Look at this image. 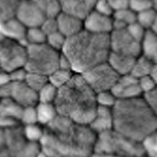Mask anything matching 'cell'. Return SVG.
<instances>
[{
  "label": "cell",
  "mask_w": 157,
  "mask_h": 157,
  "mask_svg": "<svg viewBox=\"0 0 157 157\" xmlns=\"http://www.w3.org/2000/svg\"><path fill=\"white\" fill-rule=\"evenodd\" d=\"M152 0H129V7L136 13L152 8Z\"/></svg>",
  "instance_id": "obj_41"
},
{
  "label": "cell",
  "mask_w": 157,
  "mask_h": 157,
  "mask_svg": "<svg viewBox=\"0 0 157 157\" xmlns=\"http://www.w3.org/2000/svg\"><path fill=\"white\" fill-rule=\"evenodd\" d=\"M96 138L89 125L58 115L44 126L40 146L46 157H90Z\"/></svg>",
  "instance_id": "obj_1"
},
{
  "label": "cell",
  "mask_w": 157,
  "mask_h": 157,
  "mask_svg": "<svg viewBox=\"0 0 157 157\" xmlns=\"http://www.w3.org/2000/svg\"><path fill=\"white\" fill-rule=\"evenodd\" d=\"M97 105L112 109L117 101V99L110 90L96 94Z\"/></svg>",
  "instance_id": "obj_35"
},
{
  "label": "cell",
  "mask_w": 157,
  "mask_h": 157,
  "mask_svg": "<svg viewBox=\"0 0 157 157\" xmlns=\"http://www.w3.org/2000/svg\"><path fill=\"white\" fill-rule=\"evenodd\" d=\"M153 64L147 57L141 55L136 58L130 75L138 79L148 76Z\"/></svg>",
  "instance_id": "obj_24"
},
{
  "label": "cell",
  "mask_w": 157,
  "mask_h": 157,
  "mask_svg": "<svg viewBox=\"0 0 157 157\" xmlns=\"http://www.w3.org/2000/svg\"><path fill=\"white\" fill-rule=\"evenodd\" d=\"M24 82L33 90L38 93L40 90L48 82V78L43 75L27 71Z\"/></svg>",
  "instance_id": "obj_30"
},
{
  "label": "cell",
  "mask_w": 157,
  "mask_h": 157,
  "mask_svg": "<svg viewBox=\"0 0 157 157\" xmlns=\"http://www.w3.org/2000/svg\"><path fill=\"white\" fill-rule=\"evenodd\" d=\"M75 73L69 69L59 67L48 77L49 82L57 89L65 85L72 78Z\"/></svg>",
  "instance_id": "obj_28"
},
{
  "label": "cell",
  "mask_w": 157,
  "mask_h": 157,
  "mask_svg": "<svg viewBox=\"0 0 157 157\" xmlns=\"http://www.w3.org/2000/svg\"><path fill=\"white\" fill-rule=\"evenodd\" d=\"M152 30H153V31L156 32L157 33V21H156V23H155V25H154V28L152 29Z\"/></svg>",
  "instance_id": "obj_49"
},
{
  "label": "cell",
  "mask_w": 157,
  "mask_h": 157,
  "mask_svg": "<svg viewBox=\"0 0 157 157\" xmlns=\"http://www.w3.org/2000/svg\"><path fill=\"white\" fill-rule=\"evenodd\" d=\"M157 20V12L152 8L136 13V22L147 31L152 30Z\"/></svg>",
  "instance_id": "obj_27"
},
{
  "label": "cell",
  "mask_w": 157,
  "mask_h": 157,
  "mask_svg": "<svg viewBox=\"0 0 157 157\" xmlns=\"http://www.w3.org/2000/svg\"><path fill=\"white\" fill-rule=\"evenodd\" d=\"M58 92V89L49 81L37 93L39 102L54 103Z\"/></svg>",
  "instance_id": "obj_33"
},
{
  "label": "cell",
  "mask_w": 157,
  "mask_h": 157,
  "mask_svg": "<svg viewBox=\"0 0 157 157\" xmlns=\"http://www.w3.org/2000/svg\"><path fill=\"white\" fill-rule=\"evenodd\" d=\"M113 128L121 134L141 142L157 130V117L140 97L117 100L112 108Z\"/></svg>",
  "instance_id": "obj_4"
},
{
  "label": "cell",
  "mask_w": 157,
  "mask_h": 157,
  "mask_svg": "<svg viewBox=\"0 0 157 157\" xmlns=\"http://www.w3.org/2000/svg\"><path fill=\"white\" fill-rule=\"evenodd\" d=\"M141 143L145 155L157 157V130L146 136Z\"/></svg>",
  "instance_id": "obj_32"
},
{
  "label": "cell",
  "mask_w": 157,
  "mask_h": 157,
  "mask_svg": "<svg viewBox=\"0 0 157 157\" xmlns=\"http://www.w3.org/2000/svg\"><path fill=\"white\" fill-rule=\"evenodd\" d=\"M27 28L16 17L0 23V34L6 38L25 44Z\"/></svg>",
  "instance_id": "obj_19"
},
{
  "label": "cell",
  "mask_w": 157,
  "mask_h": 157,
  "mask_svg": "<svg viewBox=\"0 0 157 157\" xmlns=\"http://www.w3.org/2000/svg\"><path fill=\"white\" fill-rule=\"evenodd\" d=\"M83 29L87 32L101 35H109L113 30L112 17L92 11L83 20Z\"/></svg>",
  "instance_id": "obj_15"
},
{
  "label": "cell",
  "mask_w": 157,
  "mask_h": 157,
  "mask_svg": "<svg viewBox=\"0 0 157 157\" xmlns=\"http://www.w3.org/2000/svg\"><path fill=\"white\" fill-rule=\"evenodd\" d=\"M10 81V78L8 73L0 70V87Z\"/></svg>",
  "instance_id": "obj_45"
},
{
  "label": "cell",
  "mask_w": 157,
  "mask_h": 157,
  "mask_svg": "<svg viewBox=\"0 0 157 157\" xmlns=\"http://www.w3.org/2000/svg\"><path fill=\"white\" fill-rule=\"evenodd\" d=\"M113 30L127 28L136 21V13L129 7L114 11L112 15Z\"/></svg>",
  "instance_id": "obj_21"
},
{
  "label": "cell",
  "mask_w": 157,
  "mask_h": 157,
  "mask_svg": "<svg viewBox=\"0 0 157 157\" xmlns=\"http://www.w3.org/2000/svg\"><path fill=\"white\" fill-rule=\"evenodd\" d=\"M144 100L151 110L157 117V87L144 94Z\"/></svg>",
  "instance_id": "obj_38"
},
{
  "label": "cell",
  "mask_w": 157,
  "mask_h": 157,
  "mask_svg": "<svg viewBox=\"0 0 157 157\" xmlns=\"http://www.w3.org/2000/svg\"><path fill=\"white\" fill-rule=\"evenodd\" d=\"M126 29L135 39L141 43H142L146 34V33L147 32L144 28H143L136 21L129 25Z\"/></svg>",
  "instance_id": "obj_39"
},
{
  "label": "cell",
  "mask_w": 157,
  "mask_h": 157,
  "mask_svg": "<svg viewBox=\"0 0 157 157\" xmlns=\"http://www.w3.org/2000/svg\"><path fill=\"white\" fill-rule=\"evenodd\" d=\"M96 0H59L62 12L83 20L94 9Z\"/></svg>",
  "instance_id": "obj_17"
},
{
  "label": "cell",
  "mask_w": 157,
  "mask_h": 157,
  "mask_svg": "<svg viewBox=\"0 0 157 157\" xmlns=\"http://www.w3.org/2000/svg\"><path fill=\"white\" fill-rule=\"evenodd\" d=\"M22 0H0V23L16 17Z\"/></svg>",
  "instance_id": "obj_26"
},
{
  "label": "cell",
  "mask_w": 157,
  "mask_h": 157,
  "mask_svg": "<svg viewBox=\"0 0 157 157\" xmlns=\"http://www.w3.org/2000/svg\"><path fill=\"white\" fill-rule=\"evenodd\" d=\"M39 143L29 141L21 125L0 128V157H40Z\"/></svg>",
  "instance_id": "obj_5"
},
{
  "label": "cell",
  "mask_w": 157,
  "mask_h": 157,
  "mask_svg": "<svg viewBox=\"0 0 157 157\" xmlns=\"http://www.w3.org/2000/svg\"><path fill=\"white\" fill-rule=\"evenodd\" d=\"M110 91L117 100L134 99L142 94L138 79L130 74L120 76Z\"/></svg>",
  "instance_id": "obj_13"
},
{
  "label": "cell",
  "mask_w": 157,
  "mask_h": 157,
  "mask_svg": "<svg viewBox=\"0 0 157 157\" xmlns=\"http://www.w3.org/2000/svg\"><path fill=\"white\" fill-rule=\"evenodd\" d=\"M56 20L58 31L67 39L78 34L84 29L83 20L70 14L61 12L56 17Z\"/></svg>",
  "instance_id": "obj_16"
},
{
  "label": "cell",
  "mask_w": 157,
  "mask_h": 157,
  "mask_svg": "<svg viewBox=\"0 0 157 157\" xmlns=\"http://www.w3.org/2000/svg\"><path fill=\"white\" fill-rule=\"evenodd\" d=\"M36 109L38 122L43 126L48 124L59 115L55 104L52 103L39 102Z\"/></svg>",
  "instance_id": "obj_23"
},
{
  "label": "cell",
  "mask_w": 157,
  "mask_h": 157,
  "mask_svg": "<svg viewBox=\"0 0 157 157\" xmlns=\"http://www.w3.org/2000/svg\"><path fill=\"white\" fill-rule=\"evenodd\" d=\"M149 76L152 78L157 85V63H154L150 71Z\"/></svg>",
  "instance_id": "obj_46"
},
{
  "label": "cell",
  "mask_w": 157,
  "mask_h": 157,
  "mask_svg": "<svg viewBox=\"0 0 157 157\" xmlns=\"http://www.w3.org/2000/svg\"><path fill=\"white\" fill-rule=\"evenodd\" d=\"M90 157H124L112 155V154H98V153H93V154Z\"/></svg>",
  "instance_id": "obj_47"
},
{
  "label": "cell",
  "mask_w": 157,
  "mask_h": 157,
  "mask_svg": "<svg viewBox=\"0 0 157 157\" xmlns=\"http://www.w3.org/2000/svg\"><path fill=\"white\" fill-rule=\"evenodd\" d=\"M136 58L110 51L107 62L120 76L131 73Z\"/></svg>",
  "instance_id": "obj_20"
},
{
  "label": "cell",
  "mask_w": 157,
  "mask_h": 157,
  "mask_svg": "<svg viewBox=\"0 0 157 157\" xmlns=\"http://www.w3.org/2000/svg\"><path fill=\"white\" fill-rule=\"evenodd\" d=\"M16 17L27 29L40 27L46 18L32 0H22Z\"/></svg>",
  "instance_id": "obj_12"
},
{
  "label": "cell",
  "mask_w": 157,
  "mask_h": 157,
  "mask_svg": "<svg viewBox=\"0 0 157 157\" xmlns=\"http://www.w3.org/2000/svg\"><path fill=\"white\" fill-rule=\"evenodd\" d=\"M27 74V71L24 67H23L9 73L8 76L10 81L21 82L25 80Z\"/></svg>",
  "instance_id": "obj_43"
},
{
  "label": "cell",
  "mask_w": 157,
  "mask_h": 157,
  "mask_svg": "<svg viewBox=\"0 0 157 157\" xmlns=\"http://www.w3.org/2000/svg\"><path fill=\"white\" fill-rule=\"evenodd\" d=\"M94 10L105 15L112 17L114 10L107 0H96Z\"/></svg>",
  "instance_id": "obj_37"
},
{
  "label": "cell",
  "mask_w": 157,
  "mask_h": 157,
  "mask_svg": "<svg viewBox=\"0 0 157 157\" xmlns=\"http://www.w3.org/2000/svg\"><path fill=\"white\" fill-rule=\"evenodd\" d=\"M138 82L142 93L144 94L149 92L157 87V83L149 75L139 78Z\"/></svg>",
  "instance_id": "obj_42"
},
{
  "label": "cell",
  "mask_w": 157,
  "mask_h": 157,
  "mask_svg": "<svg viewBox=\"0 0 157 157\" xmlns=\"http://www.w3.org/2000/svg\"><path fill=\"white\" fill-rule=\"evenodd\" d=\"M109 39L111 52L134 57L141 55L142 43L135 39L126 28L113 30Z\"/></svg>",
  "instance_id": "obj_11"
},
{
  "label": "cell",
  "mask_w": 157,
  "mask_h": 157,
  "mask_svg": "<svg viewBox=\"0 0 157 157\" xmlns=\"http://www.w3.org/2000/svg\"><path fill=\"white\" fill-rule=\"evenodd\" d=\"M94 153L106 154L124 157H144L141 143L112 129L96 135Z\"/></svg>",
  "instance_id": "obj_6"
},
{
  "label": "cell",
  "mask_w": 157,
  "mask_h": 157,
  "mask_svg": "<svg viewBox=\"0 0 157 157\" xmlns=\"http://www.w3.org/2000/svg\"><path fill=\"white\" fill-rule=\"evenodd\" d=\"M54 104L59 115L87 125L98 107L95 92L82 76L76 73L65 85L58 89Z\"/></svg>",
  "instance_id": "obj_2"
},
{
  "label": "cell",
  "mask_w": 157,
  "mask_h": 157,
  "mask_svg": "<svg viewBox=\"0 0 157 157\" xmlns=\"http://www.w3.org/2000/svg\"><path fill=\"white\" fill-rule=\"evenodd\" d=\"M27 45L8 39L0 34V70L9 73L24 67Z\"/></svg>",
  "instance_id": "obj_8"
},
{
  "label": "cell",
  "mask_w": 157,
  "mask_h": 157,
  "mask_svg": "<svg viewBox=\"0 0 157 157\" xmlns=\"http://www.w3.org/2000/svg\"><path fill=\"white\" fill-rule=\"evenodd\" d=\"M42 11L45 17H56L62 9L59 0H32Z\"/></svg>",
  "instance_id": "obj_25"
},
{
  "label": "cell",
  "mask_w": 157,
  "mask_h": 157,
  "mask_svg": "<svg viewBox=\"0 0 157 157\" xmlns=\"http://www.w3.org/2000/svg\"><path fill=\"white\" fill-rule=\"evenodd\" d=\"M66 40L67 38L64 36L57 31L47 36L46 44L56 51L62 52Z\"/></svg>",
  "instance_id": "obj_34"
},
{
  "label": "cell",
  "mask_w": 157,
  "mask_h": 157,
  "mask_svg": "<svg viewBox=\"0 0 157 157\" xmlns=\"http://www.w3.org/2000/svg\"><path fill=\"white\" fill-rule=\"evenodd\" d=\"M110 52L109 35L96 34L83 29L67 39L61 53L69 61L73 73L82 75L107 62Z\"/></svg>",
  "instance_id": "obj_3"
},
{
  "label": "cell",
  "mask_w": 157,
  "mask_h": 157,
  "mask_svg": "<svg viewBox=\"0 0 157 157\" xmlns=\"http://www.w3.org/2000/svg\"><path fill=\"white\" fill-rule=\"evenodd\" d=\"M37 123L39 122L36 106L24 108L21 118V125H28Z\"/></svg>",
  "instance_id": "obj_36"
},
{
  "label": "cell",
  "mask_w": 157,
  "mask_h": 157,
  "mask_svg": "<svg viewBox=\"0 0 157 157\" xmlns=\"http://www.w3.org/2000/svg\"><path fill=\"white\" fill-rule=\"evenodd\" d=\"M114 11L128 8L129 6V0H107Z\"/></svg>",
  "instance_id": "obj_44"
},
{
  "label": "cell",
  "mask_w": 157,
  "mask_h": 157,
  "mask_svg": "<svg viewBox=\"0 0 157 157\" xmlns=\"http://www.w3.org/2000/svg\"><path fill=\"white\" fill-rule=\"evenodd\" d=\"M10 98L23 108L34 106L39 103L37 93L24 81H9L0 87V99Z\"/></svg>",
  "instance_id": "obj_10"
},
{
  "label": "cell",
  "mask_w": 157,
  "mask_h": 157,
  "mask_svg": "<svg viewBox=\"0 0 157 157\" xmlns=\"http://www.w3.org/2000/svg\"><path fill=\"white\" fill-rule=\"evenodd\" d=\"M81 75L95 94L111 90L119 77L107 62L95 66Z\"/></svg>",
  "instance_id": "obj_9"
},
{
  "label": "cell",
  "mask_w": 157,
  "mask_h": 157,
  "mask_svg": "<svg viewBox=\"0 0 157 157\" xmlns=\"http://www.w3.org/2000/svg\"><path fill=\"white\" fill-rule=\"evenodd\" d=\"M61 52L46 43L27 46V56L24 68L28 72L48 77L59 67Z\"/></svg>",
  "instance_id": "obj_7"
},
{
  "label": "cell",
  "mask_w": 157,
  "mask_h": 157,
  "mask_svg": "<svg viewBox=\"0 0 157 157\" xmlns=\"http://www.w3.org/2000/svg\"><path fill=\"white\" fill-rule=\"evenodd\" d=\"M40 27L43 31L45 33L47 36L52 33L58 31L56 17L46 18L43 23L40 25Z\"/></svg>",
  "instance_id": "obj_40"
},
{
  "label": "cell",
  "mask_w": 157,
  "mask_h": 157,
  "mask_svg": "<svg viewBox=\"0 0 157 157\" xmlns=\"http://www.w3.org/2000/svg\"><path fill=\"white\" fill-rule=\"evenodd\" d=\"M47 35L40 27H35L27 29L25 44L29 45H39L46 43Z\"/></svg>",
  "instance_id": "obj_29"
},
{
  "label": "cell",
  "mask_w": 157,
  "mask_h": 157,
  "mask_svg": "<svg viewBox=\"0 0 157 157\" xmlns=\"http://www.w3.org/2000/svg\"><path fill=\"white\" fill-rule=\"evenodd\" d=\"M23 128L24 135L29 141L40 144L43 136L44 126L37 123L23 126Z\"/></svg>",
  "instance_id": "obj_31"
},
{
  "label": "cell",
  "mask_w": 157,
  "mask_h": 157,
  "mask_svg": "<svg viewBox=\"0 0 157 157\" xmlns=\"http://www.w3.org/2000/svg\"><path fill=\"white\" fill-rule=\"evenodd\" d=\"M24 108L10 98L0 99V128L21 125Z\"/></svg>",
  "instance_id": "obj_14"
},
{
  "label": "cell",
  "mask_w": 157,
  "mask_h": 157,
  "mask_svg": "<svg viewBox=\"0 0 157 157\" xmlns=\"http://www.w3.org/2000/svg\"><path fill=\"white\" fill-rule=\"evenodd\" d=\"M152 8L154 9L157 12V0H152Z\"/></svg>",
  "instance_id": "obj_48"
},
{
  "label": "cell",
  "mask_w": 157,
  "mask_h": 157,
  "mask_svg": "<svg viewBox=\"0 0 157 157\" xmlns=\"http://www.w3.org/2000/svg\"><path fill=\"white\" fill-rule=\"evenodd\" d=\"M141 55L145 56L153 63H157V33L149 30L142 41Z\"/></svg>",
  "instance_id": "obj_22"
},
{
  "label": "cell",
  "mask_w": 157,
  "mask_h": 157,
  "mask_svg": "<svg viewBox=\"0 0 157 157\" xmlns=\"http://www.w3.org/2000/svg\"><path fill=\"white\" fill-rule=\"evenodd\" d=\"M88 125L96 135L113 129V118L112 109L98 106L94 117Z\"/></svg>",
  "instance_id": "obj_18"
}]
</instances>
